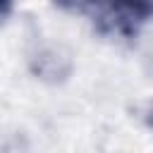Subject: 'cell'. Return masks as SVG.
Instances as JSON below:
<instances>
[{"label":"cell","instance_id":"obj_1","mask_svg":"<svg viewBox=\"0 0 153 153\" xmlns=\"http://www.w3.org/2000/svg\"><path fill=\"white\" fill-rule=\"evenodd\" d=\"M65 12L86 17L100 33L134 38L153 19V0H55Z\"/></svg>","mask_w":153,"mask_h":153},{"label":"cell","instance_id":"obj_3","mask_svg":"<svg viewBox=\"0 0 153 153\" xmlns=\"http://www.w3.org/2000/svg\"><path fill=\"white\" fill-rule=\"evenodd\" d=\"M148 124L153 127V108H151V115H148Z\"/></svg>","mask_w":153,"mask_h":153},{"label":"cell","instance_id":"obj_2","mask_svg":"<svg viewBox=\"0 0 153 153\" xmlns=\"http://www.w3.org/2000/svg\"><path fill=\"white\" fill-rule=\"evenodd\" d=\"M10 7H12V0H2V14L5 17L10 14Z\"/></svg>","mask_w":153,"mask_h":153}]
</instances>
